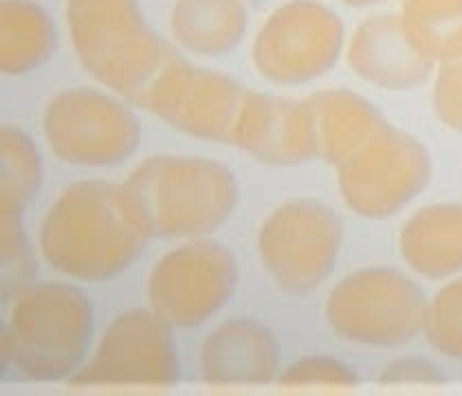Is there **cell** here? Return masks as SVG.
I'll list each match as a JSON object with an SVG mask.
<instances>
[{"label":"cell","mask_w":462,"mask_h":396,"mask_svg":"<svg viewBox=\"0 0 462 396\" xmlns=\"http://www.w3.org/2000/svg\"><path fill=\"white\" fill-rule=\"evenodd\" d=\"M150 235L125 185L79 180L44 216L40 249L60 273L79 282H106L143 253Z\"/></svg>","instance_id":"1"},{"label":"cell","mask_w":462,"mask_h":396,"mask_svg":"<svg viewBox=\"0 0 462 396\" xmlns=\"http://www.w3.org/2000/svg\"><path fill=\"white\" fill-rule=\"evenodd\" d=\"M247 93L227 75L174 58L152 84L143 108L180 133L234 143V130Z\"/></svg>","instance_id":"8"},{"label":"cell","mask_w":462,"mask_h":396,"mask_svg":"<svg viewBox=\"0 0 462 396\" xmlns=\"http://www.w3.org/2000/svg\"><path fill=\"white\" fill-rule=\"evenodd\" d=\"M278 370L273 333L254 319H229L200 348V374L216 388L267 385Z\"/></svg>","instance_id":"11"},{"label":"cell","mask_w":462,"mask_h":396,"mask_svg":"<svg viewBox=\"0 0 462 396\" xmlns=\"http://www.w3.org/2000/svg\"><path fill=\"white\" fill-rule=\"evenodd\" d=\"M337 247V225L313 203H289L264 220L258 252L275 282L302 293L318 284Z\"/></svg>","instance_id":"9"},{"label":"cell","mask_w":462,"mask_h":396,"mask_svg":"<svg viewBox=\"0 0 462 396\" xmlns=\"http://www.w3.org/2000/svg\"><path fill=\"white\" fill-rule=\"evenodd\" d=\"M238 287V264L223 244L192 240L165 253L148 278V299L168 324L189 328L214 318Z\"/></svg>","instance_id":"7"},{"label":"cell","mask_w":462,"mask_h":396,"mask_svg":"<svg viewBox=\"0 0 462 396\" xmlns=\"http://www.w3.org/2000/svg\"><path fill=\"white\" fill-rule=\"evenodd\" d=\"M36 260L23 227V209L3 205V299L12 302L32 284Z\"/></svg>","instance_id":"17"},{"label":"cell","mask_w":462,"mask_h":396,"mask_svg":"<svg viewBox=\"0 0 462 396\" xmlns=\"http://www.w3.org/2000/svg\"><path fill=\"white\" fill-rule=\"evenodd\" d=\"M381 275H364L355 289H341L335 298L333 319L344 333L373 342H396L410 337V318L416 313V299L405 290L396 299H385L390 284L379 299Z\"/></svg>","instance_id":"13"},{"label":"cell","mask_w":462,"mask_h":396,"mask_svg":"<svg viewBox=\"0 0 462 396\" xmlns=\"http://www.w3.org/2000/svg\"><path fill=\"white\" fill-rule=\"evenodd\" d=\"M12 302L3 326L5 379H71L93 339V307L87 295L67 282H38Z\"/></svg>","instance_id":"2"},{"label":"cell","mask_w":462,"mask_h":396,"mask_svg":"<svg viewBox=\"0 0 462 396\" xmlns=\"http://www.w3.org/2000/svg\"><path fill=\"white\" fill-rule=\"evenodd\" d=\"M0 170H3V205L24 209L36 198L42 183V161L32 139L16 126L0 130Z\"/></svg>","instance_id":"16"},{"label":"cell","mask_w":462,"mask_h":396,"mask_svg":"<svg viewBox=\"0 0 462 396\" xmlns=\"http://www.w3.org/2000/svg\"><path fill=\"white\" fill-rule=\"evenodd\" d=\"M67 24L82 67L139 106L177 58L145 23L137 0H67Z\"/></svg>","instance_id":"3"},{"label":"cell","mask_w":462,"mask_h":396,"mask_svg":"<svg viewBox=\"0 0 462 396\" xmlns=\"http://www.w3.org/2000/svg\"><path fill=\"white\" fill-rule=\"evenodd\" d=\"M337 23L315 5H286L260 29L254 64L271 82H302L328 64L337 49Z\"/></svg>","instance_id":"10"},{"label":"cell","mask_w":462,"mask_h":396,"mask_svg":"<svg viewBox=\"0 0 462 396\" xmlns=\"http://www.w3.org/2000/svg\"><path fill=\"white\" fill-rule=\"evenodd\" d=\"M247 29L243 0H177L172 9L174 38L189 51L225 55L238 47Z\"/></svg>","instance_id":"14"},{"label":"cell","mask_w":462,"mask_h":396,"mask_svg":"<svg viewBox=\"0 0 462 396\" xmlns=\"http://www.w3.org/2000/svg\"><path fill=\"white\" fill-rule=\"evenodd\" d=\"M306 115L289 99L247 93L234 143L263 163H293L306 154L309 126Z\"/></svg>","instance_id":"12"},{"label":"cell","mask_w":462,"mask_h":396,"mask_svg":"<svg viewBox=\"0 0 462 396\" xmlns=\"http://www.w3.org/2000/svg\"><path fill=\"white\" fill-rule=\"evenodd\" d=\"M145 227L157 238H196L218 229L238 203V183L223 163L154 157L125 179Z\"/></svg>","instance_id":"4"},{"label":"cell","mask_w":462,"mask_h":396,"mask_svg":"<svg viewBox=\"0 0 462 396\" xmlns=\"http://www.w3.org/2000/svg\"><path fill=\"white\" fill-rule=\"evenodd\" d=\"M179 379L170 324L159 313L119 315L99 339L93 359L73 374V390H163Z\"/></svg>","instance_id":"5"},{"label":"cell","mask_w":462,"mask_h":396,"mask_svg":"<svg viewBox=\"0 0 462 396\" xmlns=\"http://www.w3.org/2000/svg\"><path fill=\"white\" fill-rule=\"evenodd\" d=\"M55 47L51 18L32 0L0 3V69L23 75L49 60Z\"/></svg>","instance_id":"15"},{"label":"cell","mask_w":462,"mask_h":396,"mask_svg":"<svg viewBox=\"0 0 462 396\" xmlns=\"http://www.w3.org/2000/svg\"><path fill=\"white\" fill-rule=\"evenodd\" d=\"M42 128L62 161L88 168L124 163L142 137L133 110L93 88L55 95L44 110Z\"/></svg>","instance_id":"6"}]
</instances>
